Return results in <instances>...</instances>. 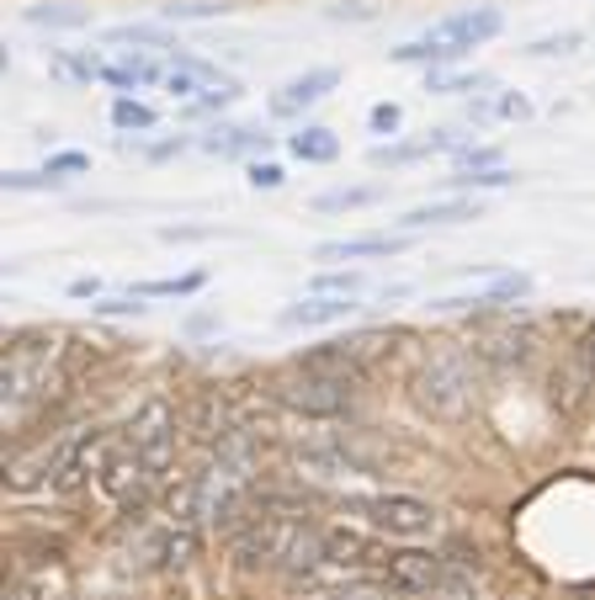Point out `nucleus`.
I'll return each instance as SVG.
<instances>
[{
	"label": "nucleus",
	"instance_id": "obj_1",
	"mask_svg": "<svg viewBox=\"0 0 595 600\" xmlns=\"http://www.w3.org/2000/svg\"><path fill=\"white\" fill-rule=\"evenodd\" d=\"M474 394H478V367H474V351H463V346L426 351V361L409 377V399L431 420H463L474 409Z\"/></svg>",
	"mask_w": 595,
	"mask_h": 600
},
{
	"label": "nucleus",
	"instance_id": "obj_2",
	"mask_svg": "<svg viewBox=\"0 0 595 600\" xmlns=\"http://www.w3.org/2000/svg\"><path fill=\"white\" fill-rule=\"evenodd\" d=\"M341 516H361L389 542H420L437 531V505L415 494H341Z\"/></svg>",
	"mask_w": 595,
	"mask_h": 600
},
{
	"label": "nucleus",
	"instance_id": "obj_3",
	"mask_svg": "<svg viewBox=\"0 0 595 600\" xmlns=\"http://www.w3.org/2000/svg\"><path fill=\"white\" fill-rule=\"evenodd\" d=\"M357 383L352 372H314V367H293V377L277 383V399L309 420H346L357 404Z\"/></svg>",
	"mask_w": 595,
	"mask_h": 600
},
{
	"label": "nucleus",
	"instance_id": "obj_4",
	"mask_svg": "<svg viewBox=\"0 0 595 600\" xmlns=\"http://www.w3.org/2000/svg\"><path fill=\"white\" fill-rule=\"evenodd\" d=\"M383 574V585L404 600H431L447 590V553H420V548H398L389 553V563L378 568Z\"/></svg>",
	"mask_w": 595,
	"mask_h": 600
},
{
	"label": "nucleus",
	"instance_id": "obj_5",
	"mask_svg": "<svg viewBox=\"0 0 595 600\" xmlns=\"http://www.w3.org/2000/svg\"><path fill=\"white\" fill-rule=\"evenodd\" d=\"M128 446L144 457V468H165L176 457V415L170 404H144L128 425Z\"/></svg>",
	"mask_w": 595,
	"mask_h": 600
},
{
	"label": "nucleus",
	"instance_id": "obj_6",
	"mask_svg": "<svg viewBox=\"0 0 595 600\" xmlns=\"http://www.w3.org/2000/svg\"><path fill=\"white\" fill-rule=\"evenodd\" d=\"M468 139H474L468 128H437V133H426L415 144H378L367 160L378 165V170H404V165H420V160H431V155H457Z\"/></svg>",
	"mask_w": 595,
	"mask_h": 600
},
{
	"label": "nucleus",
	"instance_id": "obj_7",
	"mask_svg": "<svg viewBox=\"0 0 595 600\" xmlns=\"http://www.w3.org/2000/svg\"><path fill=\"white\" fill-rule=\"evenodd\" d=\"M198 149L218 155V160H266L272 155V133L239 128V122H218V128L198 133Z\"/></svg>",
	"mask_w": 595,
	"mask_h": 600
},
{
	"label": "nucleus",
	"instance_id": "obj_8",
	"mask_svg": "<svg viewBox=\"0 0 595 600\" xmlns=\"http://www.w3.org/2000/svg\"><path fill=\"white\" fill-rule=\"evenodd\" d=\"M335 85H341V70H335V64H319V70L293 75V81L282 85L277 96H272V118H298V112H309V107H314V101H324Z\"/></svg>",
	"mask_w": 595,
	"mask_h": 600
},
{
	"label": "nucleus",
	"instance_id": "obj_9",
	"mask_svg": "<svg viewBox=\"0 0 595 600\" xmlns=\"http://www.w3.org/2000/svg\"><path fill=\"white\" fill-rule=\"evenodd\" d=\"M500 27H505V16L495 11V5H474V11H457V16H447V22H437L431 33H437L441 43H452V48H478V43L500 38Z\"/></svg>",
	"mask_w": 595,
	"mask_h": 600
},
{
	"label": "nucleus",
	"instance_id": "obj_10",
	"mask_svg": "<svg viewBox=\"0 0 595 600\" xmlns=\"http://www.w3.org/2000/svg\"><path fill=\"white\" fill-rule=\"evenodd\" d=\"M357 298H324V292H309L298 303L282 309V329H330V324H346L357 314Z\"/></svg>",
	"mask_w": 595,
	"mask_h": 600
},
{
	"label": "nucleus",
	"instance_id": "obj_11",
	"mask_svg": "<svg viewBox=\"0 0 595 600\" xmlns=\"http://www.w3.org/2000/svg\"><path fill=\"white\" fill-rule=\"evenodd\" d=\"M409 244V235H352V240H324L314 244V261L341 266V261H389Z\"/></svg>",
	"mask_w": 595,
	"mask_h": 600
},
{
	"label": "nucleus",
	"instance_id": "obj_12",
	"mask_svg": "<svg viewBox=\"0 0 595 600\" xmlns=\"http://www.w3.org/2000/svg\"><path fill=\"white\" fill-rule=\"evenodd\" d=\"M532 298V277L526 272H495V281L484 292H468V298H431L437 314H457V309H495V303H521Z\"/></svg>",
	"mask_w": 595,
	"mask_h": 600
},
{
	"label": "nucleus",
	"instance_id": "obj_13",
	"mask_svg": "<svg viewBox=\"0 0 595 600\" xmlns=\"http://www.w3.org/2000/svg\"><path fill=\"white\" fill-rule=\"evenodd\" d=\"M484 218V207L478 197H447V202H420V207H409L404 218H394L398 235H420V229H447V224H474Z\"/></svg>",
	"mask_w": 595,
	"mask_h": 600
},
{
	"label": "nucleus",
	"instance_id": "obj_14",
	"mask_svg": "<svg viewBox=\"0 0 595 600\" xmlns=\"http://www.w3.org/2000/svg\"><path fill=\"white\" fill-rule=\"evenodd\" d=\"M324 563H335V568H383L389 563V548L378 542V531L372 537H361V531H324Z\"/></svg>",
	"mask_w": 595,
	"mask_h": 600
},
{
	"label": "nucleus",
	"instance_id": "obj_15",
	"mask_svg": "<svg viewBox=\"0 0 595 600\" xmlns=\"http://www.w3.org/2000/svg\"><path fill=\"white\" fill-rule=\"evenodd\" d=\"M159 81V59H150V53H122V59H112V64H102V85H112L118 96H133V91H144V85Z\"/></svg>",
	"mask_w": 595,
	"mask_h": 600
},
{
	"label": "nucleus",
	"instance_id": "obj_16",
	"mask_svg": "<svg viewBox=\"0 0 595 600\" xmlns=\"http://www.w3.org/2000/svg\"><path fill=\"white\" fill-rule=\"evenodd\" d=\"M287 155H293V160H304V165H335V160H341V139H335V128L309 122V128L287 133Z\"/></svg>",
	"mask_w": 595,
	"mask_h": 600
},
{
	"label": "nucleus",
	"instance_id": "obj_17",
	"mask_svg": "<svg viewBox=\"0 0 595 600\" xmlns=\"http://www.w3.org/2000/svg\"><path fill=\"white\" fill-rule=\"evenodd\" d=\"M389 59H394V64H426V70H447V64H457V59H463V48H452V43H441L437 33H426V38L398 43Z\"/></svg>",
	"mask_w": 595,
	"mask_h": 600
},
{
	"label": "nucleus",
	"instance_id": "obj_18",
	"mask_svg": "<svg viewBox=\"0 0 595 600\" xmlns=\"http://www.w3.org/2000/svg\"><path fill=\"white\" fill-rule=\"evenodd\" d=\"M27 27H48V33H75V27H91V11L85 5H70V0H38L22 11Z\"/></svg>",
	"mask_w": 595,
	"mask_h": 600
},
{
	"label": "nucleus",
	"instance_id": "obj_19",
	"mask_svg": "<svg viewBox=\"0 0 595 600\" xmlns=\"http://www.w3.org/2000/svg\"><path fill=\"white\" fill-rule=\"evenodd\" d=\"M389 197L378 181H361V187H335V192H319L314 213H357V207H378Z\"/></svg>",
	"mask_w": 595,
	"mask_h": 600
},
{
	"label": "nucleus",
	"instance_id": "obj_20",
	"mask_svg": "<svg viewBox=\"0 0 595 600\" xmlns=\"http://www.w3.org/2000/svg\"><path fill=\"white\" fill-rule=\"evenodd\" d=\"M484 85H489V75H478V70H426L431 96H478Z\"/></svg>",
	"mask_w": 595,
	"mask_h": 600
},
{
	"label": "nucleus",
	"instance_id": "obj_21",
	"mask_svg": "<svg viewBox=\"0 0 595 600\" xmlns=\"http://www.w3.org/2000/svg\"><path fill=\"white\" fill-rule=\"evenodd\" d=\"M159 112L150 107V101H139V96H118L112 101V128L118 133H155Z\"/></svg>",
	"mask_w": 595,
	"mask_h": 600
},
{
	"label": "nucleus",
	"instance_id": "obj_22",
	"mask_svg": "<svg viewBox=\"0 0 595 600\" xmlns=\"http://www.w3.org/2000/svg\"><path fill=\"white\" fill-rule=\"evenodd\" d=\"M207 287V272H187V277H159V281H139L133 292L139 298H198Z\"/></svg>",
	"mask_w": 595,
	"mask_h": 600
},
{
	"label": "nucleus",
	"instance_id": "obj_23",
	"mask_svg": "<svg viewBox=\"0 0 595 600\" xmlns=\"http://www.w3.org/2000/svg\"><path fill=\"white\" fill-rule=\"evenodd\" d=\"M516 176L505 170V165H495V170H457L452 176V192L463 197V192H500V187H511Z\"/></svg>",
	"mask_w": 595,
	"mask_h": 600
},
{
	"label": "nucleus",
	"instance_id": "obj_24",
	"mask_svg": "<svg viewBox=\"0 0 595 600\" xmlns=\"http://www.w3.org/2000/svg\"><path fill=\"white\" fill-rule=\"evenodd\" d=\"M361 287H367V277H361L357 266H346V272L330 266V272H319L314 277V292H324V298H357Z\"/></svg>",
	"mask_w": 595,
	"mask_h": 600
},
{
	"label": "nucleus",
	"instance_id": "obj_25",
	"mask_svg": "<svg viewBox=\"0 0 595 600\" xmlns=\"http://www.w3.org/2000/svg\"><path fill=\"white\" fill-rule=\"evenodd\" d=\"M144 309H150V303H144L133 287H128V292H112V298H96V303H91V314H102V320H139Z\"/></svg>",
	"mask_w": 595,
	"mask_h": 600
},
{
	"label": "nucleus",
	"instance_id": "obj_26",
	"mask_svg": "<svg viewBox=\"0 0 595 600\" xmlns=\"http://www.w3.org/2000/svg\"><path fill=\"white\" fill-rule=\"evenodd\" d=\"M500 160H505V155H500L495 144H463V149L452 155V165H457V170H495Z\"/></svg>",
	"mask_w": 595,
	"mask_h": 600
},
{
	"label": "nucleus",
	"instance_id": "obj_27",
	"mask_svg": "<svg viewBox=\"0 0 595 600\" xmlns=\"http://www.w3.org/2000/svg\"><path fill=\"white\" fill-rule=\"evenodd\" d=\"M43 170L53 176V181H70V176H85L91 170V155H80V149H59V155H48Z\"/></svg>",
	"mask_w": 595,
	"mask_h": 600
},
{
	"label": "nucleus",
	"instance_id": "obj_28",
	"mask_svg": "<svg viewBox=\"0 0 595 600\" xmlns=\"http://www.w3.org/2000/svg\"><path fill=\"white\" fill-rule=\"evenodd\" d=\"M107 38H112V43H155V48H176V43L165 38V27H150V22H128V27H112Z\"/></svg>",
	"mask_w": 595,
	"mask_h": 600
},
{
	"label": "nucleus",
	"instance_id": "obj_29",
	"mask_svg": "<svg viewBox=\"0 0 595 600\" xmlns=\"http://www.w3.org/2000/svg\"><path fill=\"white\" fill-rule=\"evenodd\" d=\"M367 128H372L378 139H394L398 128H404V107H398V101H378V107L367 112Z\"/></svg>",
	"mask_w": 595,
	"mask_h": 600
},
{
	"label": "nucleus",
	"instance_id": "obj_30",
	"mask_svg": "<svg viewBox=\"0 0 595 600\" xmlns=\"http://www.w3.org/2000/svg\"><path fill=\"white\" fill-rule=\"evenodd\" d=\"M580 43H585V33H574V27H569V33H548V38H537L526 53H537V59H558V53H574Z\"/></svg>",
	"mask_w": 595,
	"mask_h": 600
},
{
	"label": "nucleus",
	"instance_id": "obj_31",
	"mask_svg": "<svg viewBox=\"0 0 595 600\" xmlns=\"http://www.w3.org/2000/svg\"><path fill=\"white\" fill-rule=\"evenodd\" d=\"M207 16H224L218 0H181V5H165V22H207Z\"/></svg>",
	"mask_w": 595,
	"mask_h": 600
},
{
	"label": "nucleus",
	"instance_id": "obj_32",
	"mask_svg": "<svg viewBox=\"0 0 595 600\" xmlns=\"http://www.w3.org/2000/svg\"><path fill=\"white\" fill-rule=\"evenodd\" d=\"M0 187H5V192H48V187H59V181H53L48 170H5Z\"/></svg>",
	"mask_w": 595,
	"mask_h": 600
},
{
	"label": "nucleus",
	"instance_id": "obj_33",
	"mask_svg": "<svg viewBox=\"0 0 595 600\" xmlns=\"http://www.w3.org/2000/svg\"><path fill=\"white\" fill-rule=\"evenodd\" d=\"M255 192H277L282 181H287V170H282L277 160H250V176H245Z\"/></svg>",
	"mask_w": 595,
	"mask_h": 600
},
{
	"label": "nucleus",
	"instance_id": "obj_34",
	"mask_svg": "<svg viewBox=\"0 0 595 600\" xmlns=\"http://www.w3.org/2000/svg\"><path fill=\"white\" fill-rule=\"evenodd\" d=\"M239 101V85H207L198 101H192V112H224V107H235Z\"/></svg>",
	"mask_w": 595,
	"mask_h": 600
},
{
	"label": "nucleus",
	"instance_id": "obj_35",
	"mask_svg": "<svg viewBox=\"0 0 595 600\" xmlns=\"http://www.w3.org/2000/svg\"><path fill=\"white\" fill-rule=\"evenodd\" d=\"M218 229L213 224H165L159 229V240H170V244H187V240H213Z\"/></svg>",
	"mask_w": 595,
	"mask_h": 600
},
{
	"label": "nucleus",
	"instance_id": "obj_36",
	"mask_svg": "<svg viewBox=\"0 0 595 600\" xmlns=\"http://www.w3.org/2000/svg\"><path fill=\"white\" fill-rule=\"evenodd\" d=\"M495 112H500V118H516V122H526V118H532V101H526V96H516V91H505V96L495 101Z\"/></svg>",
	"mask_w": 595,
	"mask_h": 600
},
{
	"label": "nucleus",
	"instance_id": "obj_37",
	"mask_svg": "<svg viewBox=\"0 0 595 600\" xmlns=\"http://www.w3.org/2000/svg\"><path fill=\"white\" fill-rule=\"evenodd\" d=\"M330 16H335V22H346V16H352V22H367L372 11H367V5H357V0H335V5H330Z\"/></svg>",
	"mask_w": 595,
	"mask_h": 600
},
{
	"label": "nucleus",
	"instance_id": "obj_38",
	"mask_svg": "<svg viewBox=\"0 0 595 600\" xmlns=\"http://www.w3.org/2000/svg\"><path fill=\"white\" fill-rule=\"evenodd\" d=\"M70 298H91V303H96V298H102V281H96V277H75V281H70Z\"/></svg>",
	"mask_w": 595,
	"mask_h": 600
},
{
	"label": "nucleus",
	"instance_id": "obj_39",
	"mask_svg": "<svg viewBox=\"0 0 595 600\" xmlns=\"http://www.w3.org/2000/svg\"><path fill=\"white\" fill-rule=\"evenodd\" d=\"M181 149H187V139H165V144H155V149H150V160H176Z\"/></svg>",
	"mask_w": 595,
	"mask_h": 600
},
{
	"label": "nucleus",
	"instance_id": "obj_40",
	"mask_svg": "<svg viewBox=\"0 0 595 600\" xmlns=\"http://www.w3.org/2000/svg\"><path fill=\"white\" fill-rule=\"evenodd\" d=\"M5 600H38V590H33V585H27V579H16V585H11V590H5Z\"/></svg>",
	"mask_w": 595,
	"mask_h": 600
},
{
	"label": "nucleus",
	"instance_id": "obj_41",
	"mask_svg": "<svg viewBox=\"0 0 595 600\" xmlns=\"http://www.w3.org/2000/svg\"><path fill=\"white\" fill-rule=\"evenodd\" d=\"M431 600H474V590H441V596H431Z\"/></svg>",
	"mask_w": 595,
	"mask_h": 600
},
{
	"label": "nucleus",
	"instance_id": "obj_42",
	"mask_svg": "<svg viewBox=\"0 0 595 600\" xmlns=\"http://www.w3.org/2000/svg\"><path fill=\"white\" fill-rule=\"evenodd\" d=\"M324 600H361V596H324Z\"/></svg>",
	"mask_w": 595,
	"mask_h": 600
}]
</instances>
